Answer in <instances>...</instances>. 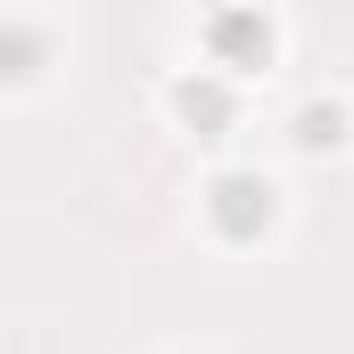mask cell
I'll return each mask as SVG.
<instances>
[{
    "label": "cell",
    "mask_w": 354,
    "mask_h": 354,
    "mask_svg": "<svg viewBox=\"0 0 354 354\" xmlns=\"http://www.w3.org/2000/svg\"><path fill=\"white\" fill-rule=\"evenodd\" d=\"M214 223H223L231 239L264 231V223H272V189L256 174H223V181H214Z\"/></svg>",
    "instance_id": "obj_1"
},
{
    "label": "cell",
    "mask_w": 354,
    "mask_h": 354,
    "mask_svg": "<svg viewBox=\"0 0 354 354\" xmlns=\"http://www.w3.org/2000/svg\"><path fill=\"white\" fill-rule=\"evenodd\" d=\"M174 99H181V115H189V124H223V91H214V83H181Z\"/></svg>",
    "instance_id": "obj_2"
},
{
    "label": "cell",
    "mask_w": 354,
    "mask_h": 354,
    "mask_svg": "<svg viewBox=\"0 0 354 354\" xmlns=\"http://www.w3.org/2000/svg\"><path fill=\"white\" fill-rule=\"evenodd\" d=\"M330 140H338V115L313 107V115H305V149H330Z\"/></svg>",
    "instance_id": "obj_3"
}]
</instances>
